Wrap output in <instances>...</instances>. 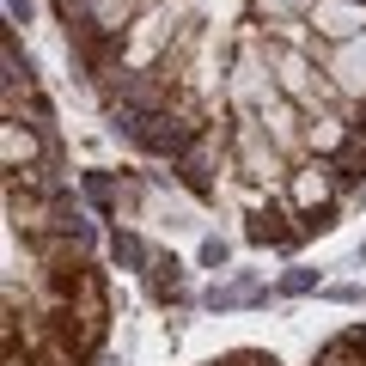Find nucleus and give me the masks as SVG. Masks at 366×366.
<instances>
[{"label":"nucleus","mask_w":366,"mask_h":366,"mask_svg":"<svg viewBox=\"0 0 366 366\" xmlns=\"http://www.w3.org/2000/svg\"><path fill=\"white\" fill-rule=\"evenodd\" d=\"M110 293L74 214L61 134L19 43H6V366H92Z\"/></svg>","instance_id":"1"},{"label":"nucleus","mask_w":366,"mask_h":366,"mask_svg":"<svg viewBox=\"0 0 366 366\" xmlns=\"http://www.w3.org/2000/svg\"><path fill=\"white\" fill-rule=\"evenodd\" d=\"M317 366H366V324H348L317 348Z\"/></svg>","instance_id":"2"},{"label":"nucleus","mask_w":366,"mask_h":366,"mask_svg":"<svg viewBox=\"0 0 366 366\" xmlns=\"http://www.w3.org/2000/svg\"><path fill=\"white\" fill-rule=\"evenodd\" d=\"M202 366H281V360L262 354V348H232V354H214V360H202Z\"/></svg>","instance_id":"3"}]
</instances>
